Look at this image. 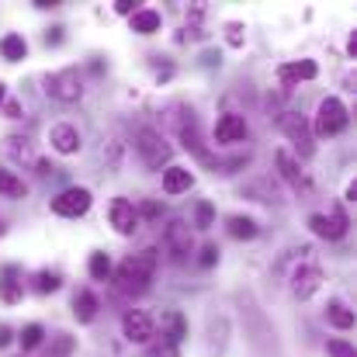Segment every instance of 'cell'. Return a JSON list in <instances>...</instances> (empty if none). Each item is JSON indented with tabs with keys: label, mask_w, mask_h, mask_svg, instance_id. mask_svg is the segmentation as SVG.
<instances>
[{
	"label": "cell",
	"mask_w": 357,
	"mask_h": 357,
	"mask_svg": "<svg viewBox=\"0 0 357 357\" xmlns=\"http://www.w3.org/2000/svg\"><path fill=\"white\" fill-rule=\"evenodd\" d=\"M153 274H156V250L146 246V250L121 260L119 271H115V284H119L121 295H142L149 288Z\"/></svg>",
	"instance_id": "1"
},
{
	"label": "cell",
	"mask_w": 357,
	"mask_h": 357,
	"mask_svg": "<svg viewBox=\"0 0 357 357\" xmlns=\"http://www.w3.org/2000/svg\"><path fill=\"white\" fill-rule=\"evenodd\" d=\"M174 128H177V139L184 142V149H191V153H195L202 163L215 167V156L205 149V135H202V128H198V115H195L191 108H177Z\"/></svg>",
	"instance_id": "2"
},
{
	"label": "cell",
	"mask_w": 357,
	"mask_h": 357,
	"mask_svg": "<svg viewBox=\"0 0 357 357\" xmlns=\"http://www.w3.org/2000/svg\"><path fill=\"white\" fill-rule=\"evenodd\" d=\"M347 108H344V101L340 98H326L323 105H319V112H316V121H312V128L309 132H316V135H323V139H333V135H340L344 128H347Z\"/></svg>",
	"instance_id": "3"
},
{
	"label": "cell",
	"mask_w": 357,
	"mask_h": 357,
	"mask_svg": "<svg viewBox=\"0 0 357 357\" xmlns=\"http://www.w3.org/2000/svg\"><path fill=\"white\" fill-rule=\"evenodd\" d=\"M135 149H139V156H142V163L149 167V170H160V167H167L170 163V142L156 132V128H142L139 135H135Z\"/></svg>",
	"instance_id": "4"
},
{
	"label": "cell",
	"mask_w": 357,
	"mask_h": 357,
	"mask_svg": "<svg viewBox=\"0 0 357 357\" xmlns=\"http://www.w3.org/2000/svg\"><path fill=\"white\" fill-rule=\"evenodd\" d=\"M45 91H49V98H56L63 105H73L84 94V80H80L77 70H59V73L45 77Z\"/></svg>",
	"instance_id": "5"
},
{
	"label": "cell",
	"mask_w": 357,
	"mask_h": 357,
	"mask_svg": "<svg viewBox=\"0 0 357 357\" xmlns=\"http://www.w3.org/2000/svg\"><path fill=\"white\" fill-rule=\"evenodd\" d=\"M121 333H125L128 344H149L156 337V319L142 309H128L121 316Z\"/></svg>",
	"instance_id": "6"
},
{
	"label": "cell",
	"mask_w": 357,
	"mask_h": 357,
	"mask_svg": "<svg viewBox=\"0 0 357 357\" xmlns=\"http://www.w3.org/2000/svg\"><path fill=\"white\" fill-rule=\"evenodd\" d=\"M163 243H167V250H170V260H174V264H184V260H188V253L195 250V239H191V229H188V222H184V219H170V222H167V229H163Z\"/></svg>",
	"instance_id": "7"
},
{
	"label": "cell",
	"mask_w": 357,
	"mask_h": 357,
	"mask_svg": "<svg viewBox=\"0 0 357 357\" xmlns=\"http://www.w3.org/2000/svg\"><path fill=\"white\" fill-rule=\"evenodd\" d=\"M278 125H281V132L298 146V153L309 160L312 153H316V146H312V132H309V121L302 119V115H295V112H284L281 119H278Z\"/></svg>",
	"instance_id": "8"
},
{
	"label": "cell",
	"mask_w": 357,
	"mask_h": 357,
	"mask_svg": "<svg viewBox=\"0 0 357 357\" xmlns=\"http://www.w3.org/2000/svg\"><path fill=\"white\" fill-rule=\"evenodd\" d=\"M91 208V191L87 188H66L52 198V212L56 215H66V219H77Z\"/></svg>",
	"instance_id": "9"
},
{
	"label": "cell",
	"mask_w": 357,
	"mask_h": 357,
	"mask_svg": "<svg viewBox=\"0 0 357 357\" xmlns=\"http://www.w3.org/2000/svg\"><path fill=\"white\" fill-rule=\"evenodd\" d=\"M278 170H281V177L291 184V191H298L302 198H312L316 195V188H312V181L305 177V170L298 167V160H291V153H278Z\"/></svg>",
	"instance_id": "10"
},
{
	"label": "cell",
	"mask_w": 357,
	"mask_h": 357,
	"mask_svg": "<svg viewBox=\"0 0 357 357\" xmlns=\"http://www.w3.org/2000/svg\"><path fill=\"white\" fill-rule=\"evenodd\" d=\"M319 284H323V271H319L316 264H302V267L291 274V291H295L298 298H312V295L319 291Z\"/></svg>",
	"instance_id": "11"
},
{
	"label": "cell",
	"mask_w": 357,
	"mask_h": 357,
	"mask_svg": "<svg viewBox=\"0 0 357 357\" xmlns=\"http://www.w3.org/2000/svg\"><path fill=\"white\" fill-rule=\"evenodd\" d=\"M309 229L323 239H340L347 233V215H344L340 208H333L330 215H312V219H309Z\"/></svg>",
	"instance_id": "12"
},
{
	"label": "cell",
	"mask_w": 357,
	"mask_h": 357,
	"mask_svg": "<svg viewBox=\"0 0 357 357\" xmlns=\"http://www.w3.org/2000/svg\"><path fill=\"white\" fill-rule=\"evenodd\" d=\"M108 215H112V226H115L119 236H132V233L139 229V215H135V205H132L128 198H115Z\"/></svg>",
	"instance_id": "13"
},
{
	"label": "cell",
	"mask_w": 357,
	"mask_h": 357,
	"mask_svg": "<svg viewBox=\"0 0 357 357\" xmlns=\"http://www.w3.org/2000/svg\"><path fill=\"white\" fill-rule=\"evenodd\" d=\"M49 142H52V149L56 153H63V156H70V153H77L84 142H80V132H77V125H70V121H59V125H52V132H49Z\"/></svg>",
	"instance_id": "14"
},
{
	"label": "cell",
	"mask_w": 357,
	"mask_h": 357,
	"mask_svg": "<svg viewBox=\"0 0 357 357\" xmlns=\"http://www.w3.org/2000/svg\"><path fill=\"white\" fill-rule=\"evenodd\" d=\"M243 139H246V121H243V115H222V119L215 121V142L233 146V142H243Z\"/></svg>",
	"instance_id": "15"
},
{
	"label": "cell",
	"mask_w": 357,
	"mask_h": 357,
	"mask_svg": "<svg viewBox=\"0 0 357 357\" xmlns=\"http://www.w3.org/2000/svg\"><path fill=\"white\" fill-rule=\"evenodd\" d=\"M21 295H24V288H21V271H17L14 264H7V267L0 271V302L17 305Z\"/></svg>",
	"instance_id": "16"
},
{
	"label": "cell",
	"mask_w": 357,
	"mask_h": 357,
	"mask_svg": "<svg viewBox=\"0 0 357 357\" xmlns=\"http://www.w3.org/2000/svg\"><path fill=\"white\" fill-rule=\"evenodd\" d=\"M319 73V66L312 63V59H298V63H284L281 70H278V77H281V84H298V80H312Z\"/></svg>",
	"instance_id": "17"
},
{
	"label": "cell",
	"mask_w": 357,
	"mask_h": 357,
	"mask_svg": "<svg viewBox=\"0 0 357 357\" xmlns=\"http://www.w3.org/2000/svg\"><path fill=\"white\" fill-rule=\"evenodd\" d=\"M191 184H195V177H191L188 167H167L163 170V191L167 195H184V191H191Z\"/></svg>",
	"instance_id": "18"
},
{
	"label": "cell",
	"mask_w": 357,
	"mask_h": 357,
	"mask_svg": "<svg viewBox=\"0 0 357 357\" xmlns=\"http://www.w3.org/2000/svg\"><path fill=\"white\" fill-rule=\"evenodd\" d=\"M98 309H101V302H98V295H94V291L80 288V291L73 295V316H77L80 323H94Z\"/></svg>",
	"instance_id": "19"
},
{
	"label": "cell",
	"mask_w": 357,
	"mask_h": 357,
	"mask_svg": "<svg viewBox=\"0 0 357 357\" xmlns=\"http://www.w3.org/2000/svg\"><path fill=\"white\" fill-rule=\"evenodd\" d=\"M163 326H167V330H160V340H167V344H174V347L188 337V319H184L181 312H167V316H163Z\"/></svg>",
	"instance_id": "20"
},
{
	"label": "cell",
	"mask_w": 357,
	"mask_h": 357,
	"mask_svg": "<svg viewBox=\"0 0 357 357\" xmlns=\"http://www.w3.org/2000/svg\"><path fill=\"white\" fill-rule=\"evenodd\" d=\"M160 10H153V7H139L135 14H132V31H139V35H153V31H160Z\"/></svg>",
	"instance_id": "21"
},
{
	"label": "cell",
	"mask_w": 357,
	"mask_h": 357,
	"mask_svg": "<svg viewBox=\"0 0 357 357\" xmlns=\"http://www.w3.org/2000/svg\"><path fill=\"white\" fill-rule=\"evenodd\" d=\"M0 52H3L7 63H21V59L28 56V42H24L21 35H3V38H0Z\"/></svg>",
	"instance_id": "22"
},
{
	"label": "cell",
	"mask_w": 357,
	"mask_h": 357,
	"mask_svg": "<svg viewBox=\"0 0 357 357\" xmlns=\"http://www.w3.org/2000/svg\"><path fill=\"white\" fill-rule=\"evenodd\" d=\"M0 195L3 198H24L28 195V184L14 170H0Z\"/></svg>",
	"instance_id": "23"
},
{
	"label": "cell",
	"mask_w": 357,
	"mask_h": 357,
	"mask_svg": "<svg viewBox=\"0 0 357 357\" xmlns=\"http://www.w3.org/2000/svg\"><path fill=\"white\" fill-rule=\"evenodd\" d=\"M326 319H330L337 330H351V326H354V312H351L344 302H337V298L326 305Z\"/></svg>",
	"instance_id": "24"
},
{
	"label": "cell",
	"mask_w": 357,
	"mask_h": 357,
	"mask_svg": "<svg viewBox=\"0 0 357 357\" xmlns=\"http://www.w3.org/2000/svg\"><path fill=\"white\" fill-rule=\"evenodd\" d=\"M229 236L233 239H253L257 236V222L250 215H233L229 219Z\"/></svg>",
	"instance_id": "25"
},
{
	"label": "cell",
	"mask_w": 357,
	"mask_h": 357,
	"mask_svg": "<svg viewBox=\"0 0 357 357\" xmlns=\"http://www.w3.org/2000/svg\"><path fill=\"white\" fill-rule=\"evenodd\" d=\"M87 271H91L94 281H108V278H112V260H108V253H91Z\"/></svg>",
	"instance_id": "26"
},
{
	"label": "cell",
	"mask_w": 357,
	"mask_h": 357,
	"mask_svg": "<svg viewBox=\"0 0 357 357\" xmlns=\"http://www.w3.org/2000/svg\"><path fill=\"white\" fill-rule=\"evenodd\" d=\"M70 354H73V337L56 333V337H49V351L42 357H70Z\"/></svg>",
	"instance_id": "27"
},
{
	"label": "cell",
	"mask_w": 357,
	"mask_h": 357,
	"mask_svg": "<svg viewBox=\"0 0 357 357\" xmlns=\"http://www.w3.org/2000/svg\"><path fill=\"white\" fill-rule=\"evenodd\" d=\"M42 340H45V330H42L38 323H31V326H24V330H21V347H24V351L42 347Z\"/></svg>",
	"instance_id": "28"
},
{
	"label": "cell",
	"mask_w": 357,
	"mask_h": 357,
	"mask_svg": "<svg viewBox=\"0 0 357 357\" xmlns=\"http://www.w3.org/2000/svg\"><path fill=\"white\" fill-rule=\"evenodd\" d=\"M59 288V274L56 271H38L35 274V291L38 295H49V291H56Z\"/></svg>",
	"instance_id": "29"
},
{
	"label": "cell",
	"mask_w": 357,
	"mask_h": 357,
	"mask_svg": "<svg viewBox=\"0 0 357 357\" xmlns=\"http://www.w3.org/2000/svg\"><path fill=\"white\" fill-rule=\"evenodd\" d=\"M7 142H10V146H7V153H10L14 160H21V163H28V160H31V139H17V135H14V139H7Z\"/></svg>",
	"instance_id": "30"
},
{
	"label": "cell",
	"mask_w": 357,
	"mask_h": 357,
	"mask_svg": "<svg viewBox=\"0 0 357 357\" xmlns=\"http://www.w3.org/2000/svg\"><path fill=\"white\" fill-rule=\"evenodd\" d=\"M212 222H215V208H212L208 202H202V205L195 208V226H198V229H208Z\"/></svg>",
	"instance_id": "31"
},
{
	"label": "cell",
	"mask_w": 357,
	"mask_h": 357,
	"mask_svg": "<svg viewBox=\"0 0 357 357\" xmlns=\"http://www.w3.org/2000/svg\"><path fill=\"white\" fill-rule=\"evenodd\" d=\"M326 354L330 357H357L354 347H351L347 340H330V344H326Z\"/></svg>",
	"instance_id": "32"
},
{
	"label": "cell",
	"mask_w": 357,
	"mask_h": 357,
	"mask_svg": "<svg viewBox=\"0 0 357 357\" xmlns=\"http://www.w3.org/2000/svg\"><path fill=\"white\" fill-rule=\"evenodd\" d=\"M215 260H219V246H215V243L202 246V257H198V264H202V267H212Z\"/></svg>",
	"instance_id": "33"
},
{
	"label": "cell",
	"mask_w": 357,
	"mask_h": 357,
	"mask_svg": "<svg viewBox=\"0 0 357 357\" xmlns=\"http://www.w3.org/2000/svg\"><path fill=\"white\" fill-rule=\"evenodd\" d=\"M149 357H177V347L167 344V340H160L156 347H149Z\"/></svg>",
	"instance_id": "34"
},
{
	"label": "cell",
	"mask_w": 357,
	"mask_h": 357,
	"mask_svg": "<svg viewBox=\"0 0 357 357\" xmlns=\"http://www.w3.org/2000/svg\"><path fill=\"white\" fill-rule=\"evenodd\" d=\"M135 215H146V219H156V215H160V205H156V202H146L142 208H135Z\"/></svg>",
	"instance_id": "35"
},
{
	"label": "cell",
	"mask_w": 357,
	"mask_h": 357,
	"mask_svg": "<svg viewBox=\"0 0 357 357\" xmlns=\"http://www.w3.org/2000/svg\"><path fill=\"white\" fill-rule=\"evenodd\" d=\"M3 112H7V119H21V115H24V112H21V101H7Z\"/></svg>",
	"instance_id": "36"
},
{
	"label": "cell",
	"mask_w": 357,
	"mask_h": 357,
	"mask_svg": "<svg viewBox=\"0 0 357 357\" xmlns=\"http://www.w3.org/2000/svg\"><path fill=\"white\" fill-rule=\"evenodd\" d=\"M243 38H246L243 28H239V24H229V45H243Z\"/></svg>",
	"instance_id": "37"
},
{
	"label": "cell",
	"mask_w": 357,
	"mask_h": 357,
	"mask_svg": "<svg viewBox=\"0 0 357 357\" xmlns=\"http://www.w3.org/2000/svg\"><path fill=\"white\" fill-rule=\"evenodd\" d=\"M45 42H49V45H59V42H63V28H49V31H45Z\"/></svg>",
	"instance_id": "38"
},
{
	"label": "cell",
	"mask_w": 357,
	"mask_h": 357,
	"mask_svg": "<svg viewBox=\"0 0 357 357\" xmlns=\"http://www.w3.org/2000/svg\"><path fill=\"white\" fill-rule=\"evenodd\" d=\"M115 10H119V14H135L139 7H135L132 0H119V3H115Z\"/></svg>",
	"instance_id": "39"
},
{
	"label": "cell",
	"mask_w": 357,
	"mask_h": 357,
	"mask_svg": "<svg viewBox=\"0 0 357 357\" xmlns=\"http://www.w3.org/2000/svg\"><path fill=\"white\" fill-rule=\"evenodd\" d=\"M35 167H38V174H42V177H45V174H52V170H56V167H52V163H49V160H35Z\"/></svg>",
	"instance_id": "40"
},
{
	"label": "cell",
	"mask_w": 357,
	"mask_h": 357,
	"mask_svg": "<svg viewBox=\"0 0 357 357\" xmlns=\"http://www.w3.org/2000/svg\"><path fill=\"white\" fill-rule=\"evenodd\" d=\"M10 340H14V333H10V330H7V326H0V347H7V344H10Z\"/></svg>",
	"instance_id": "41"
},
{
	"label": "cell",
	"mask_w": 357,
	"mask_h": 357,
	"mask_svg": "<svg viewBox=\"0 0 357 357\" xmlns=\"http://www.w3.org/2000/svg\"><path fill=\"white\" fill-rule=\"evenodd\" d=\"M347 49H351V56H354V59H357V31H354V35H351V45H347Z\"/></svg>",
	"instance_id": "42"
},
{
	"label": "cell",
	"mask_w": 357,
	"mask_h": 357,
	"mask_svg": "<svg viewBox=\"0 0 357 357\" xmlns=\"http://www.w3.org/2000/svg\"><path fill=\"white\" fill-rule=\"evenodd\" d=\"M3 94H7V91H3V84H0V105H3Z\"/></svg>",
	"instance_id": "43"
},
{
	"label": "cell",
	"mask_w": 357,
	"mask_h": 357,
	"mask_svg": "<svg viewBox=\"0 0 357 357\" xmlns=\"http://www.w3.org/2000/svg\"><path fill=\"white\" fill-rule=\"evenodd\" d=\"M0 233H3V222H0Z\"/></svg>",
	"instance_id": "44"
}]
</instances>
